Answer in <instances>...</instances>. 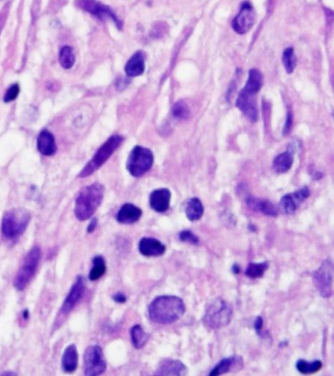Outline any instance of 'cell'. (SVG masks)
<instances>
[{"mask_svg": "<svg viewBox=\"0 0 334 376\" xmlns=\"http://www.w3.org/2000/svg\"><path fill=\"white\" fill-rule=\"evenodd\" d=\"M184 313V302L174 295L158 296L148 307L150 320L159 325L173 324L179 321Z\"/></svg>", "mask_w": 334, "mask_h": 376, "instance_id": "obj_1", "label": "cell"}, {"mask_svg": "<svg viewBox=\"0 0 334 376\" xmlns=\"http://www.w3.org/2000/svg\"><path fill=\"white\" fill-rule=\"evenodd\" d=\"M104 187L100 183H93L79 191L76 199L75 215L77 220L86 221L92 217L102 203Z\"/></svg>", "mask_w": 334, "mask_h": 376, "instance_id": "obj_2", "label": "cell"}, {"mask_svg": "<svg viewBox=\"0 0 334 376\" xmlns=\"http://www.w3.org/2000/svg\"><path fill=\"white\" fill-rule=\"evenodd\" d=\"M32 215L25 208H13L4 214L1 223L2 234L9 240L20 238L31 222Z\"/></svg>", "mask_w": 334, "mask_h": 376, "instance_id": "obj_3", "label": "cell"}, {"mask_svg": "<svg viewBox=\"0 0 334 376\" xmlns=\"http://www.w3.org/2000/svg\"><path fill=\"white\" fill-rule=\"evenodd\" d=\"M232 308L227 301L217 298L210 302L206 308L203 323L210 329H219L232 322Z\"/></svg>", "mask_w": 334, "mask_h": 376, "instance_id": "obj_4", "label": "cell"}, {"mask_svg": "<svg viewBox=\"0 0 334 376\" xmlns=\"http://www.w3.org/2000/svg\"><path fill=\"white\" fill-rule=\"evenodd\" d=\"M123 141L124 138L120 135H113L108 139L96 151V153L93 155L90 163H88L81 170V172L79 173V177L80 178L88 177L93 174L96 170H98L122 145Z\"/></svg>", "mask_w": 334, "mask_h": 376, "instance_id": "obj_5", "label": "cell"}, {"mask_svg": "<svg viewBox=\"0 0 334 376\" xmlns=\"http://www.w3.org/2000/svg\"><path fill=\"white\" fill-rule=\"evenodd\" d=\"M41 257V251L39 246L33 247L26 254L23 264L15 276L14 288L20 291L26 289L33 276H35Z\"/></svg>", "mask_w": 334, "mask_h": 376, "instance_id": "obj_6", "label": "cell"}, {"mask_svg": "<svg viewBox=\"0 0 334 376\" xmlns=\"http://www.w3.org/2000/svg\"><path fill=\"white\" fill-rule=\"evenodd\" d=\"M154 163L153 152L142 146L134 147L127 161V169L133 177H142L148 172Z\"/></svg>", "mask_w": 334, "mask_h": 376, "instance_id": "obj_7", "label": "cell"}, {"mask_svg": "<svg viewBox=\"0 0 334 376\" xmlns=\"http://www.w3.org/2000/svg\"><path fill=\"white\" fill-rule=\"evenodd\" d=\"M333 263L330 259L323 261L314 272V285L323 298H329L333 293Z\"/></svg>", "mask_w": 334, "mask_h": 376, "instance_id": "obj_8", "label": "cell"}, {"mask_svg": "<svg viewBox=\"0 0 334 376\" xmlns=\"http://www.w3.org/2000/svg\"><path fill=\"white\" fill-rule=\"evenodd\" d=\"M106 370V362L102 349L95 345L90 346L84 356V371L89 376L100 375Z\"/></svg>", "mask_w": 334, "mask_h": 376, "instance_id": "obj_9", "label": "cell"}, {"mask_svg": "<svg viewBox=\"0 0 334 376\" xmlns=\"http://www.w3.org/2000/svg\"><path fill=\"white\" fill-rule=\"evenodd\" d=\"M255 23H256V12L250 2L244 1L241 4L240 11L232 21V28L238 35H245L253 27Z\"/></svg>", "mask_w": 334, "mask_h": 376, "instance_id": "obj_10", "label": "cell"}, {"mask_svg": "<svg viewBox=\"0 0 334 376\" xmlns=\"http://www.w3.org/2000/svg\"><path fill=\"white\" fill-rule=\"evenodd\" d=\"M77 3L80 8L87 12L90 13L102 21L112 20L119 28H122V22L109 6L96 0H77Z\"/></svg>", "mask_w": 334, "mask_h": 376, "instance_id": "obj_11", "label": "cell"}, {"mask_svg": "<svg viewBox=\"0 0 334 376\" xmlns=\"http://www.w3.org/2000/svg\"><path fill=\"white\" fill-rule=\"evenodd\" d=\"M85 291H86V279L82 276H77L75 284L71 288L69 294L65 299L59 315L63 317L71 313L77 306V303L82 298Z\"/></svg>", "mask_w": 334, "mask_h": 376, "instance_id": "obj_12", "label": "cell"}, {"mask_svg": "<svg viewBox=\"0 0 334 376\" xmlns=\"http://www.w3.org/2000/svg\"><path fill=\"white\" fill-rule=\"evenodd\" d=\"M255 95L256 94L248 93L242 89L236 99V107L238 110L252 122H257L259 119L257 99Z\"/></svg>", "mask_w": 334, "mask_h": 376, "instance_id": "obj_13", "label": "cell"}, {"mask_svg": "<svg viewBox=\"0 0 334 376\" xmlns=\"http://www.w3.org/2000/svg\"><path fill=\"white\" fill-rule=\"evenodd\" d=\"M309 196H310V190L308 187H303L298 190L295 193L285 195L280 202L281 209L283 210V213L288 214V215L295 213L299 205L303 201H306Z\"/></svg>", "mask_w": 334, "mask_h": 376, "instance_id": "obj_14", "label": "cell"}, {"mask_svg": "<svg viewBox=\"0 0 334 376\" xmlns=\"http://www.w3.org/2000/svg\"><path fill=\"white\" fill-rule=\"evenodd\" d=\"M243 368V360L239 356L222 359L210 372V375H221L229 372H236Z\"/></svg>", "mask_w": 334, "mask_h": 376, "instance_id": "obj_15", "label": "cell"}, {"mask_svg": "<svg viewBox=\"0 0 334 376\" xmlns=\"http://www.w3.org/2000/svg\"><path fill=\"white\" fill-rule=\"evenodd\" d=\"M171 197H172V194L170 190L168 189L155 190L151 193L150 199H149V203H150L151 208L158 213L166 212L170 208Z\"/></svg>", "mask_w": 334, "mask_h": 376, "instance_id": "obj_16", "label": "cell"}, {"mask_svg": "<svg viewBox=\"0 0 334 376\" xmlns=\"http://www.w3.org/2000/svg\"><path fill=\"white\" fill-rule=\"evenodd\" d=\"M186 365L180 360L166 359L163 360L155 371V375H184L186 374Z\"/></svg>", "mask_w": 334, "mask_h": 376, "instance_id": "obj_17", "label": "cell"}, {"mask_svg": "<svg viewBox=\"0 0 334 376\" xmlns=\"http://www.w3.org/2000/svg\"><path fill=\"white\" fill-rule=\"evenodd\" d=\"M138 250L143 256L158 257L166 252V246L157 238H143L138 243Z\"/></svg>", "mask_w": 334, "mask_h": 376, "instance_id": "obj_18", "label": "cell"}, {"mask_svg": "<svg viewBox=\"0 0 334 376\" xmlns=\"http://www.w3.org/2000/svg\"><path fill=\"white\" fill-rule=\"evenodd\" d=\"M246 204L247 206L255 211V212H261L270 217H276L279 215V209L277 207L268 200H263L254 197H248L246 199Z\"/></svg>", "mask_w": 334, "mask_h": 376, "instance_id": "obj_19", "label": "cell"}, {"mask_svg": "<svg viewBox=\"0 0 334 376\" xmlns=\"http://www.w3.org/2000/svg\"><path fill=\"white\" fill-rule=\"evenodd\" d=\"M142 215V210L132 203H125L117 213V221L121 224H133L137 222Z\"/></svg>", "mask_w": 334, "mask_h": 376, "instance_id": "obj_20", "label": "cell"}, {"mask_svg": "<svg viewBox=\"0 0 334 376\" xmlns=\"http://www.w3.org/2000/svg\"><path fill=\"white\" fill-rule=\"evenodd\" d=\"M145 71V54L142 51L134 53L125 67L126 74L130 77L142 75Z\"/></svg>", "mask_w": 334, "mask_h": 376, "instance_id": "obj_21", "label": "cell"}, {"mask_svg": "<svg viewBox=\"0 0 334 376\" xmlns=\"http://www.w3.org/2000/svg\"><path fill=\"white\" fill-rule=\"evenodd\" d=\"M38 150L45 156H50L56 152L55 139L51 132L48 130H42L38 137Z\"/></svg>", "mask_w": 334, "mask_h": 376, "instance_id": "obj_22", "label": "cell"}, {"mask_svg": "<svg viewBox=\"0 0 334 376\" xmlns=\"http://www.w3.org/2000/svg\"><path fill=\"white\" fill-rule=\"evenodd\" d=\"M77 363H78V355H77V347L74 344H71L65 349L64 353H63L62 367L66 372L71 373L77 369Z\"/></svg>", "mask_w": 334, "mask_h": 376, "instance_id": "obj_23", "label": "cell"}, {"mask_svg": "<svg viewBox=\"0 0 334 376\" xmlns=\"http://www.w3.org/2000/svg\"><path fill=\"white\" fill-rule=\"evenodd\" d=\"M293 153L291 151H285L281 154H279L272 163V168L276 173L283 174L290 170V168L293 165Z\"/></svg>", "mask_w": 334, "mask_h": 376, "instance_id": "obj_24", "label": "cell"}, {"mask_svg": "<svg viewBox=\"0 0 334 376\" xmlns=\"http://www.w3.org/2000/svg\"><path fill=\"white\" fill-rule=\"evenodd\" d=\"M185 214L189 221H198L204 214V206L202 201L197 198L190 199L185 205Z\"/></svg>", "mask_w": 334, "mask_h": 376, "instance_id": "obj_25", "label": "cell"}, {"mask_svg": "<svg viewBox=\"0 0 334 376\" xmlns=\"http://www.w3.org/2000/svg\"><path fill=\"white\" fill-rule=\"evenodd\" d=\"M263 83H264V77H263L262 73L257 69H252L249 72L248 80L245 84L243 90L251 94H257L263 86Z\"/></svg>", "mask_w": 334, "mask_h": 376, "instance_id": "obj_26", "label": "cell"}, {"mask_svg": "<svg viewBox=\"0 0 334 376\" xmlns=\"http://www.w3.org/2000/svg\"><path fill=\"white\" fill-rule=\"evenodd\" d=\"M130 338H131V342H132V345L134 346V348L136 349H142L146 342L148 341V334L144 331V329L142 328V326H133L130 329Z\"/></svg>", "mask_w": 334, "mask_h": 376, "instance_id": "obj_27", "label": "cell"}, {"mask_svg": "<svg viewBox=\"0 0 334 376\" xmlns=\"http://www.w3.org/2000/svg\"><path fill=\"white\" fill-rule=\"evenodd\" d=\"M105 272H106V263H105L104 258L100 255L95 256L92 259V268L90 270L89 278L91 281H95L99 279L105 274Z\"/></svg>", "mask_w": 334, "mask_h": 376, "instance_id": "obj_28", "label": "cell"}, {"mask_svg": "<svg viewBox=\"0 0 334 376\" xmlns=\"http://www.w3.org/2000/svg\"><path fill=\"white\" fill-rule=\"evenodd\" d=\"M269 269V263L268 262H262V263H250L246 270H245V276L250 278H260L265 275L266 271Z\"/></svg>", "mask_w": 334, "mask_h": 376, "instance_id": "obj_29", "label": "cell"}, {"mask_svg": "<svg viewBox=\"0 0 334 376\" xmlns=\"http://www.w3.org/2000/svg\"><path fill=\"white\" fill-rule=\"evenodd\" d=\"M322 364L321 361H314L312 363L307 362L305 360H299L296 364V368L299 372L303 374H313L321 370Z\"/></svg>", "mask_w": 334, "mask_h": 376, "instance_id": "obj_30", "label": "cell"}, {"mask_svg": "<svg viewBox=\"0 0 334 376\" xmlns=\"http://www.w3.org/2000/svg\"><path fill=\"white\" fill-rule=\"evenodd\" d=\"M59 62L66 70L73 68L76 62V56L73 51V48L70 46H64L59 54Z\"/></svg>", "mask_w": 334, "mask_h": 376, "instance_id": "obj_31", "label": "cell"}, {"mask_svg": "<svg viewBox=\"0 0 334 376\" xmlns=\"http://www.w3.org/2000/svg\"><path fill=\"white\" fill-rule=\"evenodd\" d=\"M296 62H297V60H296L295 52H294L293 47L286 48L283 52V63L287 74L290 75L294 72Z\"/></svg>", "mask_w": 334, "mask_h": 376, "instance_id": "obj_32", "label": "cell"}, {"mask_svg": "<svg viewBox=\"0 0 334 376\" xmlns=\"http://www.w3.org/2000/svg\"><path fill=\"white\" fill-rule=\"evenodd\" d=\"M172 113L176 118L187 119L190 115V109L184 101H179L174 105Z\"/></svg>", "mask_w": 334, "mask_h": 376, "instance_id": "obj_33", "label": "cell"}, {"mask_svg": "<svg viewBox=\"0 0 334 376\" xmlns=\"http://www.w3.org/2000/svg\"><path fill=\"white\" fill-rule=\"evenodd\" d=\"M180 239L182 242H187L195 245L199 243V238L190 231H182L180 234Z\"/></svg>", "mask_w": 334, "mask_h": 376, "instance_id": "obj_34", "label": "cell"}, {"mask_svg": "<svg viewBox=\"0 0 334 376\" xmlns=\"http://www.w3.org/2000/svg\"><path fill=\"white\" fill-rule=\"evenodd\" d=\"M19 92H20L19 84H13L12 86L8 88V90L6 91L5 96H4V102L9 103V102L15 100L18 97Z\"/></svg>", "mask_w": 334, "mask_h": 376, "instance_id": "obj_35", "label": "cell"}, {"mask_svg": "<svg viewBox=\"0 0 334 376\" xmlns=\"http://www.w3.org/2000/svg\"><path fill=\"white\" fill-rule=\"evenodd\" d=\"M292 126H293V115L292 113H287V116H286V122H285V126H284V130H283V134L286 135L288 134L291 129H292Z\"/></svg>", "mask_w": 334, "mask_h": 376, "instance_id": "obj_36", "label": "cell"}, {"mask_svg": "<svg viewBox=\"0 0 334 376\" xmlns=\"http://www.w3.org/2000/svg\"><path fill=\"white\" fill-rule=\"evenodd\" d=\"M254 328H255V330L257 331V333L260 334V332H261V330H262V328H263V319H262L261 317H258V318H256V320H255V322H254Z\"/></svg>", "mask_w": 334, "mask_h": 376, "instance_id": "obj_37", "label": "cell"}, {"mask_svg": "<svg viewBox=\"0 0 334 376\" xmlns=\"http://www.w3.org/2000/svg\"><path fill=\"white\" fill-rule=\"evenodd\" d=\"M97 223H98V221H97V219H96V218H92V219H91L90 225H89V227H88V230H87L89 234H91V233H93V232L95 231L96 226H97Z\"/></svg>", "mask_w": 334, "mask_h": 376, "instance_id": "obj_38", "label": "cell"}, {"mask_svg": "<svg viewBox=\"0 0 334 376\" xmlns=\"http://www.w3.org/2000/svg\"><path fill=\"white\" fill-rule=\"evenodd\" d=\"M113 299H114V301H116L117 303L123 304L127 301V297L123 293H117L113 296Z\"/></svg>", "mask_w": 334, "mask_h": 376, "instance_id": "obj_39", "label": "cell"}, {"mask_svg": "<svg viewBox=\"0 0 334 376\" xmlns=\"http://www.w3.org/2000/svg\"><path fill=\"white\" fill-rule=\"evenodd\" d=\"M232 273L233 274H235V275H237V274H239L240 273V268H239V266L238 265H236V264H234L233 266H232Z\"/></svg>", "mask_w": 334, "mask_h": 376, "instance_id": "obj_40", "label": "cell"}, {"mask_svg": "<svg viewBox=\"0 0 334 376\" xmlns=\"http://www.w3.org/2000/svg\"><path fill=\"white\" fill-rule=\"evenodd\" d=\"M24 318H25V319H27V318H29V311H27V310H26V311L24 312Z\"/></svg>", "mask_w": 334, "mask_h": 376, "instance_id": "obj_41", "label": "cell"}]
</instances>
